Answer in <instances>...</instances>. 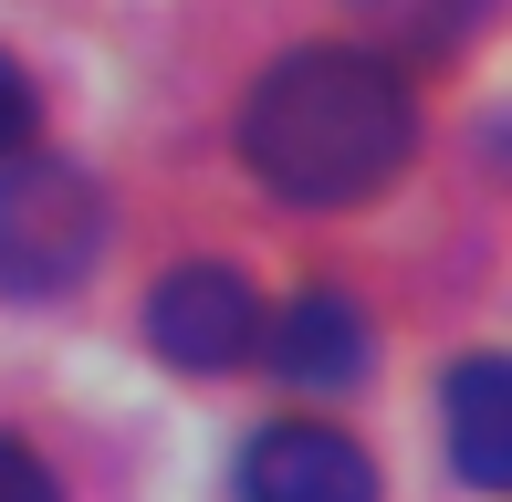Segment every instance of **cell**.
<instances>
[{"instance_id": "obj_1", "label": "cell", "mask_w": 512, "mask_h": 502, "mask_svg": "<svg viewBox=\"0 0 512 502\" xmlns=\"http://www.w3.org/2000/svg\"><path fill=\"white\" fill-rule=\"evenodd\" d=\"M241 168L293 210H366L418 157V95L408 63L366 42H304L241 95Z\"/></svg>"}, {"instance_id": "obj_2", "label": "cell", "mask_w": 512, "mask_h": 502, "mask_svg": "<svg viewBox=\"0 0 512 502\" xmlns=\"http://www.w3.org/2000/svg\"><path fill=\"white\" fill-rule=\"evenodd\" d=\"M95 262H105V189L74 157H53L42 136L11 147L0 157V293L11 304H53Z\"/></svg>"}, {"instance_id": "obj_3", "label": "cell", "mask_w": 512, "mask_h": 502, "mask_svg": "<svg viewBox=\"0 0 512 502\" xmlns=\"http://www.w3.org/2000/svg\"><path fill=\"white\" fill-rule=\"evenodd\" d=\"M147 346L168 356L178 377H230L262 346V293L230 262H178V272H157V293H147Z\"/></svg>"}, {"instance_id": "obj_4", "label": "cell", "mask_w": 512, "mask_h": 502, "mask_svg": "<svg viewBox=\"0 0 512 502\" xmlns=\"http://www.w3.org/2000/svg\"><path fill=\"white\" fill-rule=\"evenodd\" d=\"M251 356L283 387H304V398H345V387H366V367H377V314L345 283H314V293H293V304L262 314V346Z\"/></svg>"}, {"instance_id": "obj_5", "label": "cell", "mask_w": 512, "mask_h": 502, "mask_svg": "<svg viewBox=\"0 0 512 502\" xmlns=\"http://www.w3.org/2000/svg\"><path fill=\"white\" fill-rule=\"evenodd\" d=\"M241 502H377V461L335 419H272L241 450Z\"/></svg>"}, {"instance_id": "obj_6", "label": "cell", "mask_w": 512, "mask_h": 502, "mask_svg": "<svg viewBox=\"0 0 512 502\" xmlns=\"http://www.w3.org/2000/svg\"><path fill=\"white\" fill-rule=\"evenodd\" d=\"M439 429H450V471L471 492H512V367L502 356H460L439 377Z\"/></svg>"}, {"instance_id": "obj_7", "label": "cell", "mask_w": 512, "mask_h": 502, "mask_svg": "<svg viewBox=\"0 0 512 502\" xmlns=\"http://www.w3.org/2000/svg\"><path fill=\"white\" fill-rule=\"evenodd\" d=\"M492 11L502 0H356V32H366V53H387V63H439Z\"/></svg>"}, {"instance_id": "obj_8", "label": "cell", "mask_w": 512, "mask_h": 502, "mask_svg": "<svg viewBox=\"0 0 512 502\" xmlns=\"http://www.w3.org/2000/svg\"><path fill=\"white\" fill-rule=\"evenodd\" d=\"M32 136H42V95H32V74L0 53V157H11V147H32Z\"/></svg>"}, {"instance_id": "obj_9", "label": "cell", "mask_w": 512, "mask_h": 502, "mask_svg": "<svg viewBox=\"0 0 512 502\" xmlns=\"http://www.w3.org/2000/svg\"><path fill=\"white\" fill-rule=\"evenodd\" d=\"M0 502H63L53 461H42L32 440H0Z\"/></svg>"}]
</instances>
